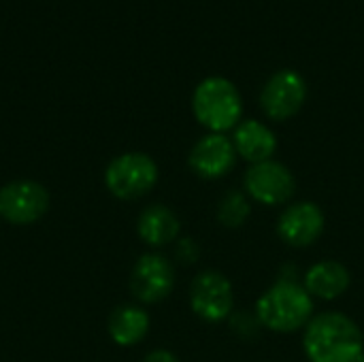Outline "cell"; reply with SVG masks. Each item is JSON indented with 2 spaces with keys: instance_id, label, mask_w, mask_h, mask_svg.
Here are the masks:
<instances>
[{
  "instance_id": "1",
  "label": "cell",
  "mask_w": 364,
  "mask_h": 362,
  "mask_svg": "<svg viewBox=\"0 0 364 362\" xmlns=\"http://www.w3.org/2000/svg\"><path fill=\"white\" fill-rule=\"evenodd\" d=\"M303 348L311 362H358L364 354L360 326L341 312H324L309 320Z\"/></svg>"
},
{
  "instance_id": "2",
  "label": "cell",
  "mask_w": 364,
  "mask_h": 362,
  "mask_svg": "<svg viewBox=\"0 0 364 362\" xmlns=\"http://www.w3.org/2000/svg\"><path fill=\"white\" fill-rule=\"evenodd\" d=\"M256 318L260 326L273 333H296L314 318V299L303 284L294 280H279L258 299Z\"/></svg>"
},
{
  "instance_id": "3",
  "label": "cell",
  "mask_w": 364,
  "mask_h": 362,
  "mask_svg": "<svg viewBox=\"0 0 364 362\" xmlns=\"http://www.w3.org/2000/svg\"><path fill=\"white\" fill-rule=\"evenodd\" d=\"M192 111L209 132H228L241 124L243 100L232 81L226 77L203 79L192 94Z\"/></svg>"
},
{
  "instance_id": "4",
  "label": "cell",
  "mask_w": 364,
  "mask_h": 362,
  "mask_svg": "<svg viewBox=\"0 0 364 362\" xmlns=\"http://www.w3.org/2000/svg\"><path fill=\"white\" fill-rule=\"evenodd\" d=\"M158 164L143 151H128L113 158L105 171L107 190L119 201H136L158 183Z\"/></svg>"
},
{
  "instance_id": "5",
  "label": "cell",
  "mask_w": 364,
  "mask_h": 362,
  "mask_svg": "<svg viewBox=\"0 0 364 362\" xmlns=\"http://www.w3.org/2000/svg\"><path fill=\"white\" fill-rule=\"evenodd\" d=\"M243 186H245V194L252 201L267 207L286 205L296 192V179L292 171L277 160L250 164L243 177Z\"/></svg>"
},
{
  "instance_id": "6",
  "label": "cell",
  "mask_w": 364,
  "mask_h": 362,
  "mask_svg": "<svg viewBox=\"0 0 364 362\" xmlns=\"http://www.w3.org/2000/svg\"><path fill=\"white\" fill-rule=\"evenodd\" d=\"M190 307L200 320L209 324L228 320L235 309V292L230 280L220 271H203L196 275L190 286Z\"/></svg>"
},
{
  "instance_id": "7",
  "label": "cell",
  "mask_w": 364,
  "mask_h": 362,
  "mask_svg": "<svg viewBox=\"0 0 364 362\" xmlns=\"http://www.w3.org/2000/svg\"><path fill=\"white\" fill-rule=\"evenodd\" d=\"M307 100V81L301 73L292 68L277 70L269 77L260 92V107L267 117L275 122H286L294 117Z\"/></svg>"
},
{
  "instance_id": "8",
  "label": "cell",
  "mask_w": 364,
  "mask_h": 362,
  "mask_svg": "<svg viewBox=\"0 0 364 362\" xmlns=\"http://www.w3.org/2000/svg\"><path fill=\"white\" fill-rule=\"evenodd\" d=\"M49 209V192L32 179L11 181L0 188V218L15 226L38 222Z\"/></svg>"
},
{
  "instance_id": "9",
  "label": "cell",
  "mask_w": 364,
  "mask_h": 362,
  "mask_svg": "<svg viewBox=\"0 0 364 362\" xmlns=\"http://www.w3.org/2000/svg\"><path fill=\"white\" fill-rule=\"evenodd\" d=\"M175 288V269L162 254H143L130 273V292L136 301L154 305L164 301Z\"/></svg>"
},
{
  "instance_id": "10",
  "label": "cell",
  "mask_w": 364,
  "mask_h": 362,
  "mask_svg": "<svg viewBox=\"0 0 364 362\" xmlns=\"http://www.w3.org/2000/svg\"><path fill=\"white\" fill-rule=\"evenodd\" d=\"M324 226L326 218L320 205L311 201H299L282 211L277 220V235L286 245L303 250L314 245L322 237Z\"/></svg>"
},
{
  "instance_id": "11",
  "label": "cell",
  "mask_w": 364,
  "mask_h": 362,
  "mask_svg": "<svg viewBox=\"0 0 364 362\" xmlns=\"http://www.w3.org/2000/svg\"><path fill=\"white\" fill-rule=\"evenodd\" d=\"M237 151L232 139L220 132H209L194 143L190 149L188 162L190 169L203 179H222L235 169Z\"/></svg>"
},
{
  "instance_id": "12",
  "label": "cell",
  "mask_w": 364,
  "mask_h": 362,
  "mask_svg": "<svg viewBox=\"0 0 364 362\" xmlns=\"http://www.w3.org/2000/svg\"><path fill=\"white\" fill-rule=\"evenodd\" d=\"M232 145L239 158L247 160L250 164H258L273 160L277 151V137L260 119H241V124L235 128Z\"/></svg>"
},
{
  "instance_id": "13",
  "label": "cell",
  "mask_w": 364,
  "mask_h": 362,
  "mask_svg": "<svg viewBox=\"0 0 364 362\" xmlns=\"http://www.w3.org/2000/svg\"><path fill=\"white\" fill-rule=\"evenodd\" d=\"M352 284V275L346 265L337 260H320L305 273V290L311 294V299L320 301H335L348 292Z\"/></svg>"
},
{
  "instance_id": "14",
  "label": "cell",
  "mask_w": 364,
  "mask_h": 362,
  "mask_svg": "<svg viewBox=\"0 0 364 362\" xmlns=\"http://www.w3.org/2000/svg\"><path fill=\"white\" fill-rule=\"evenodd\" d=\"M181 230L179 218L173 209L164 205H151L147 207L136 222V233L143 239V243L151 247H162L173 241H177Z\"/></svg>"
},
{
  "instance_id": "15",
  "label": "cell",
  "mask_w": 364,
  "mask_h": 362,
  "mask_svg": "<svg viewBox=\"0 0 364 362\" xmlns=\"http://www.w3.org/2000/svg\"><path fill=\"white\" fill-rule=\"evenodd\" d=\"M109 335L111 339L122 346V348H130L136 346L139 341H143L149 333V314L136 305H124L117 307L111 316H109Z\"/></svg>"
},
{
  "instance_id": "16",
  "label": "cell",
  "mask_w": 364,
  "mask_h": 362,
  "mask_svg": "<svg viewBox=\"0 0 364 362\" xmlns=\"http://www.w3.org/2000/svg\"><path fill=\"white\" fill-rule=\"evenodd\" d=\"M252 213L250 196L241 190H230L222 196L218 205V220L226 228H239L247 222Z\"/></svg>"
},
{
  "instance_id": "17",
  "label": "cell",
  "mask_w": 364,
  "mask_h": 362,
  "mask_svg": "<svg viewBox=\"0 0 364 362\" xmlns=\"http://www.w3.org/2000/svg\"><path fill=\"white\" fill-rule=\"evenodd\" d=\"M198 254H200V250H198V245H196L192 239H179V241H177L175 256H177L181 262H186V265L196 262V260H198Z\"/></svg>"
},
{
  "instance_id": "18",
  "label": "cell",
  "mask_w": 364,
  "mask_h": 362,
  "mask_svg": "<svg viewBox=\"0 0 364 362\" xmlns=\"http://www.w3.org/2000/svg\"><path fill=\"white\" fill-rule=\"evenodd\" d=\"M143 362H181L173 352H168V350H154V352H149L147 356H145V361Z\"/></svg>"
},
{
  "instance_id": "19",
  "label": "cell",
  "mask_w": 364,
  "mask_h": 362,
  "mask_svg": "<svg viewBox=\"0 0 364 362\" xmlns=\"http://www.w3.org/2000/svg\"><path fill=\"white\" fill-rule=\"evenodd\" d=\"M358 362H364V354H363V356H360V358H358Z\"/></svg>"
}]
</instances>
